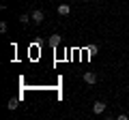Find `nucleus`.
Returning <instances> with one entry per match:
<instances>
[{
  "mask_svg": "<svg viewBox=\"0 0 129 120\" xmlns=\"http://www.w3.org/2000/svg\"><path fill=\"white\" fill-rule=\"evenodd\" d=\"M0 32H7V22H0Z\"/></svg>",
  "mask_w": 129,
  "mask_h": 120,
  "instance_id": "6e6552de",
  "label": "nucleus"
},
{
  "mask_svg": "<svg viewBox=\"0 0 129 120\" xmlns=\"http://www.w3.org/2000/svg\"><path fill=\"white\" fill-rule=\"evenodd\" d=\"M7 107H9V109H15V107H17V101H15V99H11V101H9V105H7Z\"/></svg>",
  "mask_w": 129,
  "mask_h": 120,
  "instance_id": "0eeeda50",
  "label": "nucleus"
},
{
  "mask_svg": "<svg viewBox=\"0 0 129 120\" xmlns=\"http://www.w3.org/2000/svg\"><path fill=\"white\" fill-rule=\"evenodd\" d=\"M71 13V7L69 5H60L58 7V15H62V17H64V15H69Z\"/></svg>",
  "mask_w": 129,
  "mask_h": 120,
  "instance_id": "20e7f679",
  "label": "nucleus"
},
{
  "mask_svg": "<svg viewBox=\"0 0 129 120\" xmlns=\"http://www.w3.org/2000/svg\"><path fill=\"white\" fill-rule=\"evenodd\" d=\"M30 19H32V17H28V13H22V15H19V22H22L24 26H26V24L30 22Z\"/></svg>",
  "mask_w": 129,
  "mask_h": 120,
  "instance_id": "423d86ee",
  "label": "nucleus"
},
{
  "mask_svg": "<svg viewBox=\"0 0 129 120\" xmlns=\"http://www.w3.org/2000/svg\"><path fill=\"white\" fill-rule=\"evenodd\" d=\"M82 2H86V0H82Z\"/></svg>",
  "mask_w": 129,
  "mask_h": 120,
  "instance_id": "1a4fd4ad",
  "label": "nucleus"
},
{
  "mask_svg": "<svg viewBox=\"0 0 129 120\" xmlns=\"http://www.w3.org/2000/svg\"><path fill=\"white\" fill-rule=\"evenodd\" d=\"M30 17H32V22H35V24H41L43 19H45V13H43L41 9H37V11H32Z\"/></svg>",
  "mask_w": 129,
  "mask_h": 120,
  "instance_id": "f257e3e1",
  "label": "nucleus"
},
{
  "mask_svg": "<svg viewBox=\"0 0 129 120\" xmlns=\"http://www.w3.org/2000/svg\"><path fill=\"white\" fill-rule=\"evenodd\" d=\"M84 82L86 84H95L97 82V73H84Z\"/></svg>",
  "mask_w": 129,
  "mask_h": 120,
  "instance_id": "39448f33",
  "label": "nucleus"
},
{
  "mask_svg": "<svg viewBox=\"0 0 129 120\" xmlns=\"http://www.w3.org/2000/svg\"><path fill=\"white\" fill-rule=\"evenodd\" d=\"M92 111H95V114H103V111H106V103H103V101H97L95 105H92Z\"/></svg>",
  "mask_w": 129,
  "mask_h": 120,
  "instance_id": "f03ea898",
  "label": "nucleus"
},
{
  "mask_svg": "<svg viewBox=\"0 0 129 120\" xmlns=\"http://www.w3.org/2000/svg\"><path fill=\"white\" fill-rule=\"evenodd\" d=\"M60 41H62V39H60V34H52V37H50V45H52V47H58Z\"/></svg>",
  "mask_w": 129,
  "mask_h": 120,
  "instance_id": "7ed1b4c3",
  "label": "nucleus"
}]
</instances>
